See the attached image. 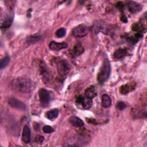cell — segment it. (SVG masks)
<instances>
[{"instance_id":"obj_1","label":"cell","mask_w":147,"mask_h":147,"mask_svg":"<svg viewBox=\"0 0 147 147\" xmlns=\"http://www.w3.org/2000/svg\"><path fill=\"white\" fill-rule=\"evenodd\" d=\"M10 85L13 90L22 93H29L34 87L33 81L25 77L15 78L11 81Z\"/></svg>"},{"instance_id":"obj_2","label":"cell","mask_w":147,"mask_h":147,"mask_svg":"<svg viewBox=\"0 0 147 147\" xmlns=\"http://www.w3.org/2000/svg\"><path fill=\"white\" fill-rule=\"evenodd\" d=\"M111 72L110 62L108 59H105L103 62L102 66L99 72L97 79L99 84H103L109 79Z\"/></svg>"},{"instance_id":"obj_3","label":"cell","mask_w":147,"mask_h":147,"mask_svg":"<svg viewBox=\"0 0 147 147\" xmlns=\"http://www.w3.org/2000/svg\"><path fill=\"white\" fill-rule=\"evenodd\" d=\"M14 13L11 9H8L1 15V27L2 29L9 28L13 21Z\"/></svg>"},{"instance_id":"obj_4","label":"cell","mask_w":147,"mask_h":147,"mask_svg":"<svg viewBox=\"0 0 147 147\" xmlns=\"http://www.w3.org/2000/svg\"><path fill=\"white\" fill-rule=\"evenodd\" d=\"M70 65L66 60H60L57 63V70L61 76H65L70 70Z\"/></svg>"},{"instance_id":"obj_5","label":"cell","mask_w":147,"mask_h":147,"mask_svg":"<svg viewBox=\"0 0 147 147\" xmlns=\"http://www.w3.org/2000/svg\"><path fill=\"white\" fill-rule=\"evenodd\" d=\"M38 94L42 106L44 107H47L49 105L51 99L49 91L45 89L41 88L39 90Z\"/></svg>"},{"instance_id":"obj_6","label":"cell","mask_w":147,"mask_h":147,"mask_svg":"<svg viewBox=\"0 0 147 147\" xmlns=\"http://www.w3.org/2000/svg\"><path fill=\"white\" fill-rule=\"evenodd\" d=\"M88 28L84 25H79L72 30V34L76 37H83L88 33Z\"/></svg>"},{"instance_id":"obj_7","label":"cell","mask_w":147,"mask_h":147,"mask_svg":"<svg viewBox=\"0 0 147 147\" xmlns=\"http://www.w3.org/2000/svg\"><path fill=\"white\" fill-rule=\"evenodd\" d=\"M8 103L11 107L13 108H16L17 109H19L24 111H25L27 109L26 105L24 103L22 102L21 100H18L15 98H13V97L9 98L8 99Z\"/></svg>"},{"instance_id":"obj_8","label":"cell","mask_w":147,"mask_h":147,"mask_svg":"<svg viewBox=\"0 0 147 147\" xmlns=\"http://www.w3.org/2000/svg\"><path fill=\"white\" fill-rule=\"evenodd\" d=\"M77 103L80 104L83 109L88 110L90 109L92 105V99L86 96H82L80 95L78 96L76 100Z\"/></svg>"},{"instance_id":"obj_9","label":"cell","mask_w":147,"mask_h":147,"mask_svg":"<svg viewBox=\"0 0 147 147\" xmlns=\"http://www.w3.org/2000/svg\"><path fill=\"white\" fill-rule=\"evenodd\" d=\"M128 10L132 13H136L140 11L142 9V6L134 1H128L127 2Z\"/></svg>"},{"instance_id":"obj_10","label":"cell","mask_w":147,"mask_h":147,"mask_svg":"<svg viewBox=\"0 0 147 147\" xmlns=\"http://www.w3.org/2000/svg\"><path fill=\"white\" fill-rule=\"evenodd\" d=\"M49 48L55 51H59L61 49L67 48L68 45L65 42H56L55 41H51L49 45Z\"/></svg>"},{"instance_id":"obj_11","label":"cell","mask_w":147,"mask_h":147,"mask_svg":"<svg viewBox=\"0 0 147 147\" xmlns=\"http://www.w3.org/2000/svg\"><path fill=\"white\" fill-rule=\"evenodd\" d=\"M30 131L28 125L24 126L22 130V139L25 144H29L30 142Z\"/></svg>"},{"instance_id":"obj_12","label":"cell","mask_w":147,"mask_h":147,"mask_svg":"<svg viewBox=\"0 0 147 147\" xmlns=\"http://www.w3.org/2000/svg\"><path fill=\"white\" fill-rule=\"evenodd\" d=\"M69 123L75 127H82L84 125L83 121L79 117L76 116H71L69 118Z\"/></svg>"},{"instance_id":"obj_13","label":"cell","mask_w":147,"mask_h":147,"mask_svg":"<svg viewBox=\"0 0 147 147\" xmlns=\"http://www.w3.org/2000/svg\"><path fill=\"white\" fill-rule=\"evenodd\" d=\"M84 52V48L83 46L78 43L76 45H75V47L73 48L72 51H71V55L73 57H76L80 55L82 53H83Z\"/></svg>"},{"instance_id":"obj_14","label":"cell","mask_w":147,"mask_h":147,"mask_svg":"<svg viewBox=\"0 0 147 147\" xmlns=\"http://www.w3.org/2000/svg\"><path fill=\"white\" fill-rule=\"evenodd\" d=\"M96 95H97V92H96L95 87L93 86L87 88L86 90L84 92V95L91 99L95 98L96 96Z\"/></svg>"},{"instance_id":"obj_15","label":"cell","mask_w":147,"mask_h":147,"mask_svg":"<svg viewBox=\"0 0 147 147\" xmlns=\"http://www.w3.org/2000/svg\"><path fill=\"white\" fill-rule=\"evenodd\" d=\"M111 105V100L107 94H103L102 96V106L104 108H109Z\"/></svg>"},{"instance_id":"obj_16","label":"cell","mask_w":147,"mask_h":147,"mask_svg":"<svg viewBox=\"0 0 147 147\" xmlns=\"http://www.w3.org/2000/svg\"><path fill=\"white\" fill-rule=\"evenodd\" d=\"M44 64H41L40 68H41V73L43 76V79H44L46 82V81L49 80L50 74H49V72L48 68Z\"/></svg>"},{"instance_id":"obj_17","label":"cell","mask_w":147,"mask_h":147,"mask_svg":"<svg viewBox=\"0 0 147 147\" xmlns=\"http://www.w3.org/2000/svg\"><path fill=\"white\" fill-rule=\"evenodd\" d=\"M59 115V110L57 109H52L48 111L47 112V113L45 114V117L50 119V120H52L54 119L55 118H56Z\"/></svg>"},{"instance_id":"obj_18","label":"cell","mask_w":147,"mask_h":147,"mask_svg":"<svg viewBox=\"0 0 147 147\" xmlns=\"http://www.w3.org/2000/svg\"><path fill=\"white\" fill-rule=\"evenodd\" d=\"M127 53V51L126 49L123 48H120L118 50H117L114 53V56L117 59H120L123 58L124 56H125Z\"/></svg>"},{"instance_id":"obj_19","label":"cell","mask_w":147,"mask_h":147,"mask_svg":"<svg viewBox=\"0 0 147 147\" xmlns=\"http://www.w3.org/2000/svg\"><path fill=\"white\" fill-rule=\"evenodd\" d=\"M41 40V36L38 35H32L29 36L26 40V42L28 44H32L39 41Z\"/></svg>"},{"instance_id":"obj_20","label":"cell","mask_w":147,"mask_h":147,"mask_svg":"<svg viewBox=\"0 0 147 147\" xmlns=\"http://www.w3.org/2000/svg\"><path fill=\"white\" fill-rule=\"evenodd\" d=\"M9 61H10V57L9 56L6 55L3 58H2L1 59V63H0V68H1V69H3L6 66H7V65L9 64Z\"/></svg>"},{"instance_id":"obj_21","label":"cell","mask_w":147,"mask_h":147,"mask_svg":"<svg viewBox=\"0 0 147 147\" xmlns=\"http://www.w3.org/2000/svg\"><path fill=\"white\" fill-rule=\"evenodd\" d=\"M65 33H66V29L64 28H61L58 29L56 30L55 34L57 37L61 38V37H64L65 35Z\"/></svg>"},{"instance_id":"obj_22","label":"cell","mask_w":147,"mask_h":147,"mask_svg":"<svg viewBox=\"0 0 147 147\" xmlns=\"http://www.w3.org/2000/svg\"><path fill=\"white\" fill-rule=\"evenodd\" d=\"M131 90V87L128 84H124L123 86H122L120 87V92L121 94H126L128 92H129V91Z\"/></svg>"},{"instance_id":"obj_23","label":"cell","mask_w":147,"mask_h":147,"mask_svg":"<svg viewBox=\"0 0 147 147\" xmlns=\"http://www.w3.org/2000/svg\"><path fill=\"white\" fill-rule=\"evenodd\" d=\"M42 131L45 133H47V134H49L51 133L53 131V129L52 127H51V126L49 125H45L42 127Z\"/></svg>"},{"instance_id":"obj_24","label":"cell","mask_w":147,"mask_h":147,"mask_svg":"<svg viewBox=\"0 0 147 147\" xmlns=\"http://www.w3.org/2000/svg\"><path fill=\"white\" fill-rule=\"evenodd\" d=\"M117 107L119 110H122L126 107V105L123 102H119L117 105Z\"/></svg>"},{"instance_id":"obj_25","label":"cell","mask_w":147,"mask_h":147,"mask_svg":"<svg viewBox=\"0 0 147 147\" xmlns=\"http://www.w3.org/2000/svg\"><path fill=\"white\" fill-rule=\"evenodd\" d=\"M44 137L41 135H37L35 137V142L37 144H42L44 141Z\"/></svg>"},{"instance_id":"obj_26","label":"cell","mask_w":147,"mask_h":147,"mask_svg":"<svg viewBox=\"0 0 147 147\" xmlns=\"http://www.w3.org/2000/svg\"><path fill=\"white\" fill-rule=\"evenodd\" d=\"M121 21H122V22H123L124 23L127 22V19L126 16H125V14H122V16H121Z\"/></svg>"},{"instance_id":"obj_27","label":"cell","mask_w":147,"mask_h":147,"mask_svg":"<svg viewBox=\"0 0 147 147\" xmlns=\"http://www.w3.org/2000/svg\"><path fill=\"white\" fill-rule=\"evenodd\" d=\"M117 7L119 9H121V10H122L123 7V4L121 2H119L117 3Z\"/></svg>"}]
</instances>
